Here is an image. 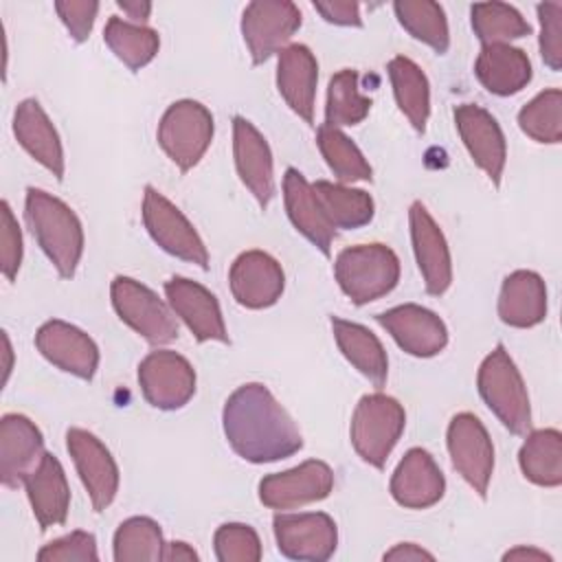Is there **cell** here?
I'll use <instances>...</instances> for the list:
<instances>
[{
    "label": "cell",
    "instance_id": "37",
    "mask_svg": "<svg viewBox=\"0 0 562 562\" xmlns=\"http://www.w3.org/2000/svg\"><path fill=\"white\" fill-rule=\"evenodd\" d=\"M371 110V99L358 90V72L351 68L338 70L327 86L325 125H358Z\"/></svg>",
    "mask_w": 562,
    "mask_h": 562
},
{
    "label": "cell",
    "instance_id": "33",
    "mask_svg": "<svg viewBox=\"0 0 562 562\" xmlns=\"http://www.w3.org/2000/svg\"><path fill=\"white\" fill-rule=\"evenodd\" d=\"M103 42L130 70H140L147 66L160 48V37L154 29L121 20L119 15L108 20L103 29Z\"/></svg>",
    "mask_w": 562,
    "mask_h": 562
},
{
    "label": "cell",
    "instance_id": "26",
    "mask_svg": "<svg viewBox=\"0 0 562 562\" xmlns=\"http://www.w3.org/2000/svg\"><path fill=\"white\" fill-rule=\"evenodd\" d=\"M24 490L40 529L66 522L70 507V487L57 457L44 452L40 463L24 479Z\"/></svg>",
    "mask_w": 562,
    "mask_h": 562
},
{
    "label": "cell",
    "instance_id": "10",
    "mask_svg": "<svg viewBox=\"0 0 562 562\" xmlns=\"http://www.w3.org/2000/svg\"><path fill=\"white\" fill-rule=\"evenodd\" d=\"M446 439L452 468L481 498H485L494 472V446L485 426L476 415L459 413L450 419Z\"/></svg>",
    "mask_w": 562,
    "mask_h": 562
},
{
    "label": "cell",
    "instance_id": "11",
    "mask_svg": "<svg viewBox=\"0 0 562 562\" xmlns=\"http://www.w3.org/2000/svg\"><path fill=\"white\" fill-rule=\"evenodd\" d=\"M138 384L151 406L176 411L193 397L195 371L184 356L171 349H158L140 360Z\"/></svg>",
    "mask_w": 562,
    "mask_h": 562
},
{
    "label": "cell",
    "instance_id": "8",
    "mask_svg": "<svg viewBox=\"0 0 562 562\" xmlns=\"http://www.w3.org/2000/svg\"><path fill=\"white\" fill-rule=\"evenodd\" d=\"M110 294L119 318L147 342L167 345L178 338L173 310H169L147 285L130 277H116L112 281Z\"/></svg>",
    "mask_w": 562,
    "mask_h": 562
},
{
    "label": "cell",
    "instance_id": "9",
    "mask_svg": "<svg viewBox=\"0 0 562 562\" xmlns=\"http://www.w3.org/2000/svg\"><path fill=\"white\" fill-rule=\"evenodd\" d=\"M301 26V11L290 0H255L244 9L241 35L252 64H263L281 53Z\"/></svg>",
    "mask_w": 562,
    "mask_h": 562
},
{
    "label": "cell",
    "instance_id": "36",
    "mask_svg": "<svg viewBox=\"0 0 562 562\" xmlns=\"http://www.w3.org/2000/svg\"><path fill=\"white\" fill-rule=\"evenodd\" d=\"M160 525L147 516H132L123 520L114 533L116 562H158L162 560Z\"/></svg>",
    "mask_w": 562,
    "mask_h": 562
},
{
    "label": "cell",
    "instance_id": "24",
    "mask_svg": "<svg viewBox=\"0 0 562 562\" xmlns=\"http://www.w3.org/2000/svg\"><path fill=\"white\" fill-rule=\"evenodd\" d=\"M283 200H285L288 217L294 224V228L303 237H307L325 257H329V250L336 237V226L329 222L327 213L323 211L312 184L294 167L285 169Z\"/></svg>",
    "mask_w": 562,
    "mask_h": 562
},
{
    "label": "cell",
    "instance_id": "42",
    "mask_svg": "<svg viewBox=\"0 0 562 562\" xmlns=\"http://www.w3.org/2000/svg\"><path fill=\"white\" fill-rule=\"evenodd\" d=\"M40 562H97V540L88 531H70L37 551Z\"/></svg>",
    "mask_w": 562,
    "mask_h": 562
},
{
    "label": "cell",
    "instance_id": "25",
    "mask_svg": "<svg viewBox=\"0 0 562 562\" xmlns=\"http://www.w3.org/2000/svg\"><path fill=\"white\" fill-rule=\"evenodd\" d=\"M318 64L305 44H290L277 59V88L283 101L305 123H314Z\"/></svg>",
    "mask_w": 562,
    "mask_h": 562
},
{
    "label": "cell",
    "instance_id": "12",
    "mask_svg": "<svg viewBox=\"0 0 562 562\" xmlns=\"http://www.w3.org/2000/svg\"><path fill=\"white\" fill-rule=\"evenodd\" d=\"M272 529L279 551L290 560L325 562L338 544L336 522L323 512L277 514Z\"/></svg>",
    "mask_w": 562,
    "mask_h": 562
},
{
    "label": "cell",
    "instance_id": "4",
    "mask_svg": "<svg viewBox=\"0 0 562 562\" xmlns=\"http://www.w3.org/2000/svg\"><path fill=\"white\" fill-rule=\"evenodd\" d=\"M334 277L356 305L389 294L400 281V259L384 244H360L338 252Z\"/></svg>",
    "mask_w": 562,
    "mask_h": 562
},
{
    "label": "cell",
    "instance_id": "46",
    "mask_svg": "<svg viewBox=\"0 0 562 562\" xmlns=\"http://www.w3.org/2000/svg\"><path fill=\"white\" fill-rule=\"evenodd\" d=\"M314 9L325 18L329 24L338 26H362L360 4L347 0H331V2H314Z\"/></svg>",
    "mask_w": 562,
    "mask_h": 562
},
{
    "label": "cell",
    "instance_id": "13",
    "mask_svg": "<svg viewBox=\"0 0 562 562\" xmlns=\"http://www.w3.org/2000/svg\"><path fill=\"white\" fill-rule=\"evenodd\" d=\"M331 490V468L325 461L310 459L292 470L263 476L259 483V501L270 509H292L323 501Z\"/></svg>",
    "mask_w": 562,
    "mask_h": 562
},
{
    "label": "cell",
    "instance_id": "23",
    "mask_svg": "<svg viewBox=\"0 0 562 562\" xmlns=\"http://www.w3.org/2000/svg\"><path fill=\"white\" fill-rule=\"evenodd\" d=\"M391 496L406 509H426L441 501L446 479L430 452L411 448L391 476Z\"/></svg>",
    "mask_w": 562,
    "mask_h": 562
},
{
    "label": "cell",
    "instance_id": "50",
    "mask_svg": "<svg viewBox=\"0 0 562 562\" xmlns=\"http://www.w3.org/2000/svg\"><path fill=\"white\" fill-rule=\"evenodd\" d=\"M503 560H505V562H509V560H518V562H525V560H531V562H551L553 558H551L549 553L540 551V549H533V547H516V549L507 551V553L503 555Z\"/></svg>",
    "mask_w": 562,
    "mask_h": 562
},
{
    "label": "cell",
    "instance_id": "47",
    "mask_svg": "<svg viewBox=\"0 0 562 562\" xmlns=\"http://www.w3.org/2000/svg\"><path fill=\"white\" fill-rule=\"evenodd\" d=\"M384 560H397V562H408V560H435V555L426 549H422L415 542H400L391 551L384 553Z\"/></svg>",
    "mask_w": 562,
    "mask_h": 562
},
{
    "label": "cell",
    "instance_id": "14",
    "mask_svg": "<svg viewBox=\"0 0 562 562\" xmlns=\"http://www.w3.org/2000/svg\"><path fill=\"white\" fill-rule=\"evenodd\" d=\"M66 446L94 512H103L119 492V468L110 450L83 428H68Z\"/></svg>",
    "mask_w": 562,
    "mask_h": 562
},
{
    "label": "cell",
    "instance_id": "6",
    "mask_svg": "<svg viewBox=\"0 0 562 562\" xmlns=\"http://www.w3.org/2000/svg\"><path fill=\"white\" fill-rule=\"evenodd\" d=\"M213 140L211 112L193 101L171 103L158 123V145L180 171L193 169Z\"/></svg>",
    "mask_w": 562,
    "mask_h": 562
},
{
    "label": "cell",
    "instance_id": "20",
    "mask_svg": "<svg viewBox=\"0 0 562 562\" xmlns=\"http://www.w3.org/2000/svg\"><path fill=\"white\" fill-rule=\"evenodd\" d=\"M165 294L169 307L176 316H180V321L189 327L195 340L228 342V331L222 318L220 303L204 285L184 277H173L165 283Z\"/></svg>",
    "mask_w": 562,
    "mask_h": 562
},
{
    "label": "cell",
    "instance_id": "17",
    "mask_svg": "<svg viewBox=\"0 0 562 562\" xmlns=\"http://www.w3.org/2000/svg\"><path fill=\"white\" fill-rule=\"evenodd\" d=\"M233 299L248 310H263L279 301L285 277L274 257L263 250L241 252L228 272Z\"/></svg>",
    "mask_w": 562,
    "mask_h": 562
},
{
    "label": "cell",
    "instance_id": "3",
    "mask_svg": "<svg viewBox=\"0 0 562 562\" xmlns=\"http://www.w3.org/2000/svg\"><path fill=\"white\" fill-rule=\"evenodd\" d=\"M476 386L487 408L514 435H527L531 428V404L520 371L498 342L479 367Z\"/></svg>",
    "mask_w": 562,
    "mask_h": 562
},
{
    "label": "cell",
    "instance_id": "48",
    "mask_svg": "<svg viewBox=\"0 0 562 562\" xmlns=\"http://www.w3.org/2000/svg\"><path fill=\"white\" fill-rule=\"evenodd\" d=\"M116 7L127 13L130 20H134V24H143L149 13H151V4L149 2H140V0H119Z\"/></svg>",
    "mask_w": 562,
    "mask_h": 562
},
{
    "label": "cell",
    "instance_id": "38",
    "mask_svg": "<svg viewBox=\"0 0 562 562\" xmlns=\"http://www.w3.org/2000/svg\"><path fill=\"white\" fill-rule=\"evenodd\" d=\"M316 140L323 158L327 160L329 169L340 180V184L356 182V180H371V173H373L371 165L364 160L358 145L338 127L323 123L316 132Z\"/></svg>",
    "mask_w": 562,
    "mask_h": 562
},
{
    "label": "cell",
    "instance_id": "18",
    "mask_svg": "<svg viewBox=\"0 0 562 562\" xmlns=\"http://www.w3.org/2000/svg\"><path fill=\"white\" fill-rule=\"evenodd\" d=\"M37 351L57 369L81 380H92L99 367L94 340L79 327L64 321H46L35 334Z\"/></svg>",
    "mask_w": 562,
    "mask_h": 562
},
{
    "label": "cell",
    "instance_id": "44",
    "mask_svg": "<svg viewBox=\"0 0 562 562\" xmlns=\"http://www.w3.org/2000/svg\"><path fill=\"white\" fill-rule=\"evenodd\" d=\"M22 263V233L9 202L0 204V268L7 281H13Z\"/></svg>",
    "mask_w": 562,
    "mask_h": 562
},
{
    "label": "cell",
    "instance_id": "49",
    "mask_svg": "<svg viewBox=\"0 0 562 562\" xmlns=\"http://www.w3.org/2000/svg\"><path fill=\"white\" fill-rule=\"evenodd\" d=\"M162 560L167 562H178V560H198V553L187 544V542H180V540H173V542H165V549H162Z\"/></svg>",
    "mask_w": 562,
    "mask_h": 562
},
{
    "label": "cell",
    "instance_id": "41",
    "mask_svg": "<svg viewBox=\"0 0 562 562\" xmlns=\"http://www.w3.org/2000/svg\"><path fill=\"white\" fill-rule=\"evenodd\" d=\"M220 562H257L261 558V540L250 525L226 522L213 538Z\"/></svg>",
    "mask_w": 562,
    "mask_h": 562
},
{
    "label": "cell",
    "instance_id": "28",
    "mask_svg": "<svg viewBox=\"0 0 562 562\" xmlns=\"http://www.w3.org/2000/svg\"><path fill=\"white\" fill-rule=\"evenodd\" d=\"M498 316L509 327H533L547 316V288L538 272L516 270L505 277Z\"/></svg>",
    "mask_w": 562,
    "mask_h": 562
},
{
    "label": "cell",
    "instance_id": "7",
    "mask_svg": "<svg viewBox=\"0 0 562 562\" xmlns=\"http://www.w3.org/2000/svg\"><path fill=\"white\" fill-rule=\"evenodd\" d=\"M143 222L151 239L165 252L191 261L202 270L209 268V250L193 224L151 184L145 187L143 195Z\"/></svg>",
    "mask_w": 562,
    "mask_h": 562
},
{
    "label": "cell",
    "instance_id": "39",
    "mask_svg": "<svg viewBox=\"0 0 562 562\" xmlns=\"http://www.w3.org/2000/svg\"><path fill=\"white\" fill-rule=\"evenodd\" d=\"M474 35L483 46L490 44H507L509 40H518L531 33L527 20L505 2H479L470 9Z\"/></svg>",
    "mask_w": 562,
    "mask_h": 562
},
{
    "label": "cell",
    "instance_id": "40",
    "mask_svg": "<svg viewBox=\"0 0 562 562\" xmlns=\"http://www.w3.org/2000/svg\"><path fill=\"white\" fill-rule=\"evenodd\" d=\"M520 130L536 143H560L562 140V92L549 88L536 94L518 112Z\"/></svg>",
    "mask_w": 562,
    "mask_h": 562
},
{
    "label": "cell",
    "instance_id": "5",
    "mask_svg": "<svg viewBox=\"0 0 562 562\" xmlns=\"http://www.w3.org/2000/svg\"><path fill=\"white\" fill-rule=\"evenodd\" d=\"M406 424L402 404L384 393L362 395L351 415V446L362 461L382 470Z\"/></svg>",
    "mask_w": 562,
    "mask_h": 562
},
{
    "label": "cell",
    "instance_id": "22",
    "mask_svg": "<svg viewBox=\"0 0 562 562\" xmlns=\"http://www.w3.org/2000/svg\"><path fill=\"white\" fill-rule=\"evenodd\" d=\"M44 457V437L24 415L7 413L0 419V479L7 487L24 485L29 472Z\"/></svg>",
    "mask_w": 562,
    "mask_h": 562
},
{
    "label": "cell",
    "instance_id": "15",
    "mask_svg": "<svg viewBox=\"0 0 562 562\" xmlns=\"http://www.w3.org/2000/svg\"><path fill=\"white\" fill-rule=\"evenodd\" d=\"M454 123L472 160L487 173L494 187H498L505 169L507 145L496 119L481 105L461 103L454 108Z\"/></svg>",
    "mask_w": 562,
    "mask_h": 562
},
{
    "label": "cell",
    "instance_id": "32",
    "mask_svg": "<svg viewBox=\"0 0 562 562\" xmlns=\"http://www.w3.org/2000/svg\"><path fill=\"white\" fill-rule=\"evenodd\" d=\"M389 79L397 108L417 132H424L430 114V86L424 70L413 59L397 55L389 61Z\"/></svg>",
    "mask_w": 562,
    "mask_h": 562
},
{
    "label": "cell",
    "instance_id": "2",
    "mask_svg": "<svg viewBox=\"0 0 562 562\" xmlns=\"http://www.w3.org/2000/svg\"><path fill=\"white\" fill-rule=\"evenodd\" d=\"M24 217L59 277L70 279L83 252V228L75 211L59 198L31 187L26 191Z\"/></svg>",
    "mask_w": 562,
    "mask_h": 562
},
{
    "label": "cell",
    "instance_id": "30",
    "mask_svg": "<svg viewBox=\"0 0 562 562\" xmlns=\"http://www.w3.org/2000/svg\"><path fill=\"white\" fill-rule=\"evenodd\" d=\"M331 331L342 356L367 378L375 389H382L389 373V358L382 342L364 325L331 316Z\"/></svg>",
    "mask_w": 562,
    "mask_h": 562
},
{
    "label": "cell",
    "instance_id": "16",
    "mask_svg": "<svg viewBox=\"0 0 562 562\" xmlns=\"http://www.w3.org/2000/svg\"><path fill=\"white\" fill-rule=\"evenodd\" d=\"M375 318L393 340L415 358L437 356L448 345V329L443 321L422 305L404 303L378 314Z\"/></svg>",
    "mask_w": 562,
    "mask_h": 562
},
{
    "label": "cell",
    "instance_id": "43",
    "mask_svg": "<svg viewBox=\"0 0 562 562\" xmlns=\"http://www.w3.org/2000/svg\"><path fill=\"white\" fill-rule=\"evenodd\" d=\"M540 20V55L551 70L562 66V4L542 2L538 4Z\"/></svg>",
    "mask_w": 562,
    "mask_h": 562
},
{
    "label": "cell",
    "instance_id": "27",
    "mask_svg": "<svg viewBox=\"0 0 562 562\" xmlns=\"http://www.w3.org/2000/svg\"><path fill=\"white\" fill-rule=\"evenodd\" d=\"M13 134L18 143L57 180L64 178V149L57 130L37 99H24L13 114Z\"/></svg>",
    "mask_w": 562,
    "mask_h": 562
},
{
    "label": "cell",
    "instance_id": "29",
    "mask_svg": "<svg viewBox=\"0 0 562 562\" xmlns=\"http://www.w3.org/2000/svg\"><path fill=\"white\" fill-rule=\"evenodd\" d=\"M474 72L485 90L498 97H509L531 81V61L527 53L516 46L490 44L481 48Z\"/></svg>",
    "mask_w": 562,
    "mask_h": 562
},
{
    "label": "cell",
    "instance_id": "21",
    "mask_svg": "<svg viewBox=\"0 0 562 562\" xmlns=\"http://www.w3.org/2000/svg\"><path fill=\"white\" fill-rule=\"evenodd\" d=\"M233 156L239 180L266 209L274 195L272 154L263 134L244 116L233 119Z\"/></svg>",
    "mask_w": 562,
    "mask_h": 562
},
{
    "label": "cell",
    "instance_id": "1",
    "mask_svg": "<svg viewBox=\"0 0 562 562\" xmlns=\"http://www.w3.org/2000/svg\"><path fill=\"white\" fill-rule=\"evenodd\" d=\"M222 424L231 448L250 463H272L303 448L296 424L259 382H248L228 395Z\"/></svg>",
    "mask_w": 562,
    "mask_h": 562
},
{
    "label": "cell",
    "instance_id": "31",
    "mask_svg": "<svg viewBox=\"0 0 562 562\" xmlns=\"http://www.w3.org/2000/svg\"><path fill=\"white\" fill-rule=\"evenodd\" d=\"M518 465L527 481L540 487H558L562 483V435L555 428L527 432L518 452Z\"/></svg>",
    "mask_w": 562,
    "mask_h": 562
},
{
    "label": "cell",
    "instance_id": "19",
    "mask_svg": "<svg viewBox=\"0 0 562 562\" xmlns=\"http://www.w3.org/2000/svg\"><path fill=\"white\" fill-rule=\"evenodd\" d=\"M411 239L426 292L441 296L452 283V259L448 241L422 202H413L408 211Z\"/></svg>",
    "mask_w": 562,
    "mask_h": 562
},
{
    "label": "cell",
    "instance_id": "34",
    "mask_svg": "<svg viewBox=\"0 0 562 562\" xmlns=\"http://www.w3.org/2000/svg\"><path fill=\"white\" fill-rule=\"evenodd\" d=\"M323 211L336 228H360L373 220V198L362 189L318 180L312 184Z\"/></svg>",
    "mask_w": 562,
    "mask_h": 562
},
{
    "label": "cell",
    "instance_id": "35",
    "mask_svg": "<svg viewBox=\"0 0 562 562\" xmlns=\"http://www.w3.org/2000/svg\"><path fill=\"white\" fill-rule=\"evenodd\" d=\"M400 24L419 42L443 55L450 46L448 20L441 4L430 0H397L393 4Z\"/></svg>",
    "mask_w": 562,
    "mask_h": 562
},
{
    "label": "cell",
    "instance_id": "45",
    "mask_svg": "<svg viewBox=\"0 0 562 562\" xmlns=\"http://www.w3.org/2000/svg\"><path fill=\"white\" fill-rule=\"evenodd\" d=\"M55 11L61 18L68 33L72 35V40L75 42H86L90 31H92V24H94L99 2H94V0H83V2L59 0V2H55Z\"/></svg>",
    "mask_w": 562,
    "mask_h": 562
},
{
    "label": "cell",
    "instance_id": "51",
    "mask_svg": "<svg viewBox=\"0 0 562 562\" xmlns=\"http://www.w3.org/2000/svg\"><path fill=\"white\" fill-rule=\"evenodd\" d=\"M2 340H4V356H7V364H4V382L9 378V371H11V345H9V336L2 334Z\"/></svg>",
    "mask_w": 562,
    "mask_h": 562
}]
</instances>
